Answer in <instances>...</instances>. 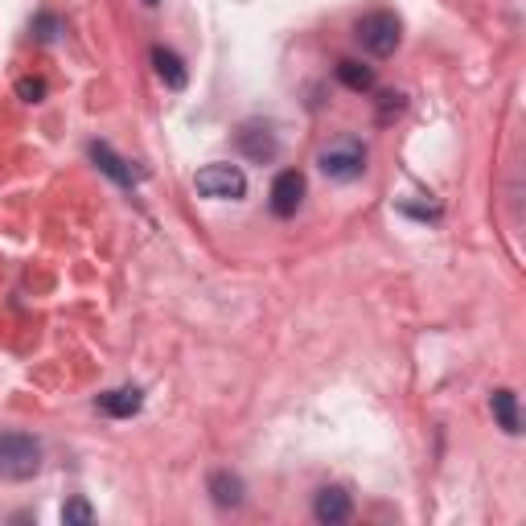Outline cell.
I'll return each mask as SVG.
<instances>
[{"mask_svg": "<svg viewBox=\"0 0 526 526\" xmlns=\"http://www.w3.org/2000/svg\"><path fill=\"white\" fill-rule=\"evenodd\" d=\"M206 490H210V498L222 506V510H235V506H243V477L239 473H227V469H218V473H210V481H206Z\"/></svg>", "mask_w": 526, "mask_h": 526, "instance_id": "cell-9", "label": "cell"}, {"mask_svg": "<svg viewBox=\"0 0 526 526\" xmlns=\"http://www.w3.org/2000/svg\"><path fill=\"white\" fill-rule=\"evenodd\" d=\"M194 185H198V194H202V198H214V202H239V198L247 194V177H243V169H239V165H227V161L198 169Z\"/></svg>", "mask_w": 526, "mask_h": 526, "instance_id": "cell-3", "label": "cell"}, {"mask_svg": "<svg viewBox=\"0 0 526 526\" xmlns=\"http://www.w3.org/2000/svg\"><path fill=\"white\" fill-rule=\"evenodd\" d=\"M317 165H321V173H325L329 181H354V177H362V169H366V148H362L354 136H346V140L321 148Z\"/></svg>", "mask_w": 526, "mask_h": 526, "instance_id": "cell-4", "label": "cell"}, {"mask_svg": "<svg viewBox=\"0 0 526 526\" xmlns=\"http://www.w3.org/2000/svg\"><path fill=\"white\" fill-rule=\"evenodd\" d=\"M235 144H239V153H243L251 165H268V161H276V153H280V140H276V132H272L268 124H243L239 136H235Z\"/></svg>", "mask_w": 526, "mask_h": 526, "instance_id": "cell-5", "label": "cell"}, {"mask_svg": "<svg viewBox=\"0 0 526 526\" xmlns=\"http://www.w3.org/2000/svg\"><path fill=\"white\" fill-rule=\"evenodd\" d=\"M153 66H157L161 83H165L169 91H181V87H185V79H190V74H185V66H181V58H177L173 50H165V46H157V50H153Z\"/></svg>", "mask_w": 526, "mask_h": 526, "instance_id": "cell-11", "label": "cell"}, {"mask_svg": "<svg viewBox=\"0 0 526 526\" xmlns=\"http://www.w3.org/2000/svg\"><path fill=\"white\" fill-rule=\"evenodd\" d=\"M17 95H21L25 103H42V99H46V83H42V79H21V83H17Z\"/></svg>", "mask_w": 526, "mask_h": 526, "instance_id": "cell-16", "label": "cell"}, {"mask_svg": "<svg viewBox=\"0 0 526 526\" xmlns=\"http://www.w3.org/2000/svg\"><path fill=\"white\" fill-rule=\"evenodd\" d=\"M305 202V173L296 169H284L276 181H272V214L276 218H292Z\"/></svg>", "mask_w": 526, "mask_h": 526, "instance_id": "cell-6", "label": "cell"}, {"mask_svg": "<svg viewBox=\"0 0 526 526\" xmlns=\"http://www.w3.org/2000/svg\"><path fill=\"white\" fill-rule=\"evenodd\" d=\"M33 29H37V37H42V42H54V37H58V17H50V13H42V17H37L33 21Z\"/></svg>", "mask_w": 526, "mask_h": 526, "instance_id": "cell-17", "label": "cell"}, {"mask_svg": "<svg viewBox=\"0 0 526 526\" xmlns=\"http://www.w3.org/2000/svg\"><path fill=\"white\" fill-rule=\"evenodd\" d=\"M62 522H66V526H91V522H95L91 502H87V498H70V502L62 506Z\"/></svg>", "mask_w": 526, "mask_h": 526, "instance_id": "cell-14", "label": "cell"}, {"mask_svg": "<svg viewBox=\"0 0 526 526\" xmlns=\"http://www.w3.org/2000/svg\"><path fill=\"white\" fill-rule=\"evenodd\" d=\"M403 107H407L403 91H383V95H379V124H391Z\"/></svg>", "mask_w": 526, "mask_h": 526, "instance_id": "cell-15", "label": "cell"}, {"mask_svg": "<svg viewBox=\"0 0 526 526\" xmlns=\"http://www.w3.org/2000/svg\"><path fill=\"white\" fill-rule=\"evenodd\" d=\"M91 161H95V165H99L111 181H120V185H132V181H136V177H132V169H128V161H120L107 144H91Z\"/></svg>", "mask_w": 526, "mask_h": 526, "instance_id": "cell-12", "label": "cell"}, {"mask_svg": "<svg viewBox=\"0 0 526 526\" xmlns=\"http://www.w3.org/2000/svg\"><path fill=\"white\" fill-rule=\"evenodd\" d=\"M42 469V444L25 432H5L0 436V477L9 481H29Z\"/></svg>", "mask_w": 526, "mask_h": 526, "instance_id": "cell-1", "label": "cell"}, {"mask_svg": "<svg viewBox=\"0 0 526 526\" xmlns=\"http://www.w3.org/2000/svg\"><path fill=\"white\" fill-rule=\"evenodd\" d=\"M148 5H157V0H148Z\"/></svg>", "mask_w": 526, "mask_h": 526, "instance_id": "cell-18", "label": "cell"}, {"mask_svg": "<svg viewBox=\"0 0 526 526\" xmlns=\"http://www.w3.org/2000/svg\"><path fill=\"white\" fill-rule=\"evenodd\" d=\"M490 411H494V420L502 424V432H506V436H518V432H522V416H518V395H514V391L498 387V391L490 395Z\"/></svg>", "mask_w": 526, "mask_h": 526, "instance_id": "cell-10", "label": "cell"}, {"mask_svg": "<svg viewBox=\"0 0 526 526\" xmlns=\"http://www.w3.org/2000/svg\"><path fill=\"white\" fill-rule=\"evenodd\" d=\"M140 407H144V391L140 387H116V391L99 395V411L111 416V420H132Z\"/></svg>", "mask_w": 526, "mask_h": 526, "instance_id": "cell-7", "label": "cell"}, {"mask_svg": "<svg viewBox=\"0 0 526 526\" xmlns=\"http://www.w3.org/2000/svg\"><path fill=\"white\" fill-rule=\"evenodd\" d=\"M350 510H354L350 494H346V490H337V485H325V490L317 494V502H313V514H317V522H325V526L346 522Z\"/></svg>", "mask_w": 526, "mask_h": 526, "instance_id": "cell-8", "label": "cell"}, {"mask_svg": "<svg viewBox=\"0 0 526 526\" xmlns=\"http://www.w3.org/2000/svg\"><path fill=\"white\" fill-rule=\"evenodd\" d=\"M337 79H342L350 91H370L374 87V70L354 62V58H346V62H337Z\"/></svg>", "mask_w": 526, "mask_h": 526, "instance_id": "cell-13", "label": "cell"}, {"mask_svg": "<svg viewBox=\"0 0 526 526\" xmlns=\"http://www.w3.org/2000/svg\"><path fill=\"white\" fill-rule=\"evenodd\" d=\"M358 42H362V50H370L374 58H387V54H395L399 42H403V21H399L395 13H387V9H374V13H366V17L358 21Z\"/></svg>", "mask_w": 526, "mask_h": 526, "instance_id": "cell-2", "label": "cell"}]
</instances>
